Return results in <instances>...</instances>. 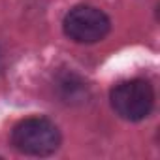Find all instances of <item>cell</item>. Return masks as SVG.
<instances>
[{"label": "cell", "instance_id": "cell-2", "mask_svg": "<svg viewBox=\"0 0 160 160\" xmlns=\"http://www.w3.org/2000/svg\"><path fill=\"white\" fill-rule=\"evenodd\" d=\"M109 104L113 111L130 122L143 121L154 106L152 85L145 79H126L115 85L109 92Z\"/></svg>", "mask_w": 160, "mask_h": 160}, {"label": "cell", "instance_id": "cell-3", "mask_svg": "<svg viewBox=\"0 0 160 160\" xmlns=\"http://www.w3.org/2000/svg\"><path fill=\"white\" fill-rule=\"evenodd\" d=\"M111 28V21L96 6L81 4L72 8L62 21V30L66 38H70L75 43H96L102 42Z\"/></svg>", "mask_w": 160, "mask_h": 160}, {"label": "cell", "instance_id": "cell-1", "mask_svg": "<svg viewBox=\"0 0 160 160\" xmlns=\"http://www.w3.org/2000/svg\"><path fill=\"white\" fill-rule=\"evenodd\" d=\"M10 141L21 154L49 156L58 151L62 136L53 121L45 117H28L13 126Z\"/></svg>", "mask_w": 160, "mask_h": 160}]
</instances>
